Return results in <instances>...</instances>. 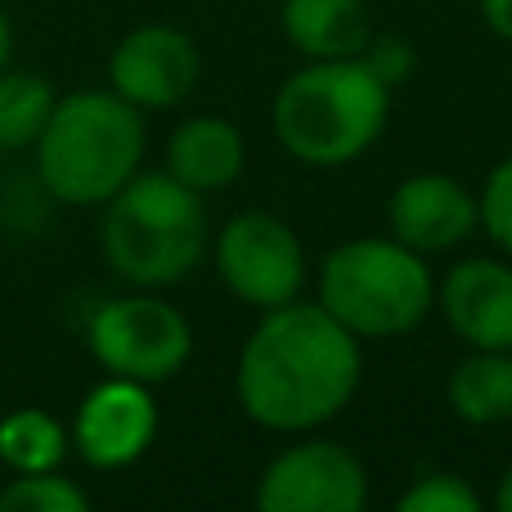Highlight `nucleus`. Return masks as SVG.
Segmentation results:
<instances>
[{
	"label": "nucleus",
	"mask_w": 512,
	"mask_h": 512,
	"mask_svg": "<svg viewBox=\"0 0 512 512\" xmlns=\"http://www.w3.org/2000/svg\"><path fill=\"white\" fill-rule=\"evenodd\" d=\"M364 378L360 337L319 301L261 310L234 364V396L256 427L279 436L319 432L355 400Z\"/></svg>",
	"instance_id": "f257e3e1"
},
{
	"label": "nucleus",
	"mask_w": 512,
	"mask_h": 512,
	"mask_svg": "<svg viewBox=\"0 0 512 512\" xmlns=\"http://www.w3.org/2000/svg\"><path fill=\"white\" fill-rule=\"evenodd\" d=\"M391 86L364 59H306L270 108L274 140L306 167H351L378 144Z\"/></svg>",
	"instance_id": "f03ea898"
},
{
	"label": "nucleus",
	"mask_w": 512,
	"mask_h": 512,
	"mask_svg": "<svg viewBox=\"0 0 512 512\" xmlns=\"http://www.w3.org/2000/svg\"><path fill=\"white\" fill-rule=\"evenodd\" d=\"M36 149L41 189L63 207H104L144 167L149 126L117 90L59 95Z\"/></svg>",
	"instance_id": "7ed1b4c3"
},
{
	"label": "nucleus",
	"mask_w": 512,
	"mask_h": 512,
	"mask_svg": "<svg viewBox=\"0 0 512 512\" xmlns=\"http://www.w3.org/2000/svg\"><path fill=\"white\" fill-rule=\"evenodd\" d=\"M99 248L117 279L131 288H171L203 265L212 248L207 203L171 171H135L104 203Z\"/></svg>",
	"instance_id": "20e7f679"
},
{
	"label": "nucleus",
	"mask_w": 512,
	"mask_h": 512,
	"mask_svg": "<svg viewBox=\"0 0 512 512\" xmlns=\"http://www.w3.org/2000/svg\"><path fill=\"white\" fill-rule=\"evenodd\" d=\"M319 306L360 342H396L436 306V274L423 252L391 234L346 239L319 261Z\"/></svg>",
	"instance_id": "39448f33"
},
{
	"label": "nucleus",
	"mask_w": 512,
	"mask_h": 512,
	"mask_svg": "<svg viewBox=\"0 0 512 512\" xmlns=\"http://www.w3.org/2000/svg\"><path fill=\"white\" fill-rule=\"evenodd\" d=\"M86 346L95 364L117 378L135 382H171L194 355V328L185 310L162 297H149V288L131 297H113L90 315Z\"/></svg>",
	"instance_id": "423d86ee"
},
{
	"label": "nucleus",
	"mask_w": 512,
	"mask_h": 512,
	"mask_svg": "<svg viewBox=\"0 0 512 512\" xmlns=\"http://www.w3.org/2000/svg\"><path fill=\"white\" fill-rule=\"evenodd\" d=\"M221 283L252 310L288 306L306 288V248L297 230L274 212H239L212 239Z\"/></svg>",
	"instance_id": "0eeeda50"
},
{
	"label": "nucleus",
	"mask_w": 512,
	"mask_h": 512,
	"mask_svg": "<svg viewBox=\"0 0 512 512\" xmlns=\"http://www.w3.org/2000/svg\"><path fill=\"white\" fill-rule=\"evenodd\" d=\"M252 499L261 512H360L369 477L346 445L301 432V441L265 463Z\"/></svg>",
	"instance_id": "6e6552de"
},
{
	"label": "nucleus",
	"mask_w": 512,
	"mask_h": 512,
	"mask_svg": "<svg viewBox=\"0 0 512 512\" xmlns=\"http://www.w3.org/2000/svg\"><path fill=\"white\" fill-rule=\"evenodd\" d=\"M68 436L77 459L95 472H117L140 463L149 454V445L158 441V400H153V387L104 373V382H95L81 396Z\"/></svg>",
	"instance_id": "1a4fd4ad"
},
{
	"label": "nucleus",
	"mask_w": 512,
	"mask_h": 512,
	"mask_svg": "<svg viewBox=\"0 0 512 512\" xmlns=\"http://www.w3.org/2000/svg\"><path fill=\"white\" fill-rule=\"evenodd\" d=\"M203 59L189 32L167 23L131 27L108 54V90L135 104L140 113H162L194 95Z\"/></svg>",
	"instance_id": "9d476101"
},
{
	"label": "nucleus",
	"mask_w": 512,
	"mask_h": 512,
	"mask_svg": "<svg viewBox=\"0 0 512 512\" xmlns=\"http://www.w3.org/2000/svg\"><path fill=\"white\" fill-rule=\"evenodd\" d=\"M387 225H391V239H400L405 248L423 256L450 252L481 230V198L459 176L418 171V176L400 180L391 189Z\"/></svg>",
	"instance_id": "9b49d317"
},
{
	"label": "nucleus",
	"mask_w": 512,
	"mask_h": 512,
	"mask_svg": "<svg viewBox=\"0 0 512 512\" xmlns=\"http://www.w3.org/2000/svg\"><path fill=\"white\" fill-rule=\"evenodd\" d=\"M436 306L463 346L512 351V261L468 256L436 279Z\"/></svg>",
	"instance_id": "f8f14e48"
},
{
	"label": "nucleus",
	"mask_w": 512,
	"mask_h": 512,
	"mask_svg": "<svg viewBox=\"0 0 512 512\" xmlns=\"http://www.w3.org/2000/svg\"><path fill=\"white\" fill-rule=\"evenodd\" d=\"M248 167V144L230 117H185L167 140V171L198 194L230 189Z\"/></svg>",
	"instance_id": "ddd939ff"
},
{
	"label": "nucleus",
	"mask_w": 512,
	"mask_h": 512,
	"mask_svg": "<svg viewBox=\"0 0 512 512\" xmlns=\"http://www.w3.org/2000/svg\"><path fill=\"white\" fill-rule=\"evenodd\" d=\"M279 23L301 59H360L378 36L364 0H283Z\"/></svg>",
	"instance_id": "4468645a"
},
{
	"label": "nucleus",
	"mask_w": 512,
	"mask_h": 512,
	"mask_svg": "<svg viewBox=\"0 0 512 512\" xmlns=\"http://www.w3.org/2000/svg\"><path fill=\"white\" fill-rule=\"evenodd\" d=\"M445 400L468 427H499L512 418V351H477L468 346L450 369Z\"/></svg>",
	"instance_id": "2eb2a0df"
},
{
	"label": "nucleus",
	"mask_w": 512,
	"mask_h": 512,
	"mask_svg": "<svg viewBox=\"0 0 512 512\" xmlns=\"http://www.w3.org/2000/svg\"><path fill=\"white\" fill-rule=\"evenodd\" d=\"M72 450V436L50 409H36V405H23V409H9L0 418V463L9 472H50V468H63Z\"/></svg>",
	"instance_id": "dca6fc26"
},
{
	"label": "nucleus",
	"mask_w": 512,
	"mask_h": 512,
	"mask_svg": "<svg viewBox=\"0 0 512 512\" xmlns=\"http://www.w3.org/2000/svg\"><path fill=\"white\" fill-rule=\"evenodd\" d=\"M54 104H59V95H54V86L41 72L9 63L0 72V153L32 149L41 140L45 122H50Z\"/></svg>",
	"instance_id": "f3484780"
},
{
	"label": "nucleus",
	"mask_w": 512,
	"mask_h": 512,
	"mask_svg": "<svg viewBox=\"0 0 512 512\" xmlns=\"http://www.w3.org/2000/svg\"><path fill=\"white\" fill-rule=\"evenodd\" d=\"M90 495L59 468L50 472H14L0 490V512H86Z\"/></svg>",
	"instance_id": "a211bd4d"
},
{
	"label": "nucleus",
	"mask_w": 512,
	"mask_h": 512,
	"mask_svg": "<svg viewBox=\"0 0 512 512\" xmlns=\"http://www.w3.org/2000/svg\"><path fill=\"white\" fill-rule=\"evenodd\" d=\"M400 512H477L481 495L459 477V472H423L414 486L400 490Z\"/></svg>",
	"instance_id": "6ab92c4d"
},
{
	"label": "nucleus",
	"mask_w": 512,
	"mask_h": 512,
	"mask_svg": "<svg viewBox=\"0 0 512 512\" xmlns=\"http://www.w3.org/2000/svg\"><path fill=\"white\" fill-rule=\"evenodd\" d=\"M477 198H481V230H486L490 243L512 261V153L490 167Z\"/></svg>",
	"instance_id": "aec40b11"
},
{
	"label": "nucleus",
	"mask_w": 512,
	"mask_h": 512,
	"mask_svg": "<svg viewBox=\"0 0 512 512\" xmlns=\"http://www.w3.org/2000/svg\"><path fill=\"white\" fill-rule=\"evenodd\" d=\"M360 59L369 63L391 90H396L400 81H409V72H414V50H409V41H400V36H373Z\"/></svg>",
	"instance_id": "412c9836"
},
{
	"label": "nucleus",
	"mask_w": 512,
	"mask_h": 512,
	"mask_svg": "<svg viewBox=\"0 0 512 512\" xmlns=\"http://www.w3.org/2000/svg\"><path fill=\"white\" fill-rule=\"evenodd\" d=\"M481 18H486V27L499 41L512 45V0H481Z\"/></svg>",
	"instance_id": "4be33fe9"
},
{
	"label": "nucleus",
	"mask_w": 512,
	"mask_h": 512,
	"mask_svg": "<svg viewBox=\"0 0 512 512\" xmlns=\"http://www.w3.org/2000/svg\"><path fill=\"white\" fill-rule=\"evenodd\" d=\"M14 63V23H9L5 5H0V72Z\"/></svg>",
	"instance_id": "5701e85b"
},
{
	"label": "nucleus",
	"mask_w": 512,
	"mask_h": 512,
	"mask_svg": "<svg viewBox=\"0 0 512 512\" xmlns=\"http://www.w3.org/2000/svg\"><path fill=\"white\" fill-rule=\"evenodd\" d=\"M495 504H499V512H512V468L499 477V490H495Z\"/></svg>",
	"instance_id": "b1692460"
}]
</instances>
